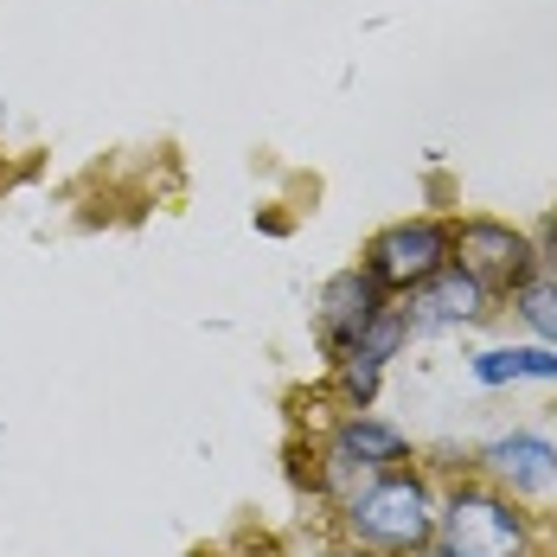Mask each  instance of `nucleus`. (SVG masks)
Wrapping results in <instances>:
<instances>
[{"label":"nucleus","mask_w":557,"mask_h":557,"mask_svg":"<svg viewBox=\"0 0 557 557\" xmlns=\"http://www.w3.org/2000/svg\"><path fill=\"white\" fill-rule=\"evenodd\" d=\"M436 494L423 474H397L385 468L372 487H359L346 500V532L366 545V552H385V557H417L430 539H436Z\"/></svg>","instance_id":"f257e3e1"},{"label":"nucleus","mask_w":557,"mask_h":557,"mask_svg":"<svg viewBox=\"0 0 557 557\" xmlns=\"http://www.w3.org/2000/svg\"><path fill=\"white\" fill-rule=\"evenodd\" d=\"M525 539H532V525L512 506V494L468 481L436 506V539L417 557H525Z\"/></svg>","instance_id":"f03ea898"},{"label":"nucleus","mask_w":557,"mask_h":557,"mask_svg":"<svg viewBox=\"0 0 557 557\" xmlns=\"http://www.w3.org/2000/svg\"><path fill=\"white\" fill-rule=\"evenodd\" d=\"M448 263L468 270L494 301H506L519 282L539 270V250H532V231H519V224H506V219H481V212H474V219L448 224Z\"/></svg>","instance_id":"7ed1b4c3"},{"label":"nucleus","mask_w":557,"mask_h":557,"mask_svg":"<svg viewBox=\"0 0 557 557\" xmlns=\"http://www.w3.org/2000/svg\"><path fill=\"white\" fill-rule=\"evenodd\" d=\"M448 263V219H404V224H385L372 244H366V276L379 282L385 295H404L417 288L423 276H436Z\"/></svg>","instance_id":"20e7f679"},{"label":"nucleus","mask_w":557,"mask_h":557,"mask_svg":"<svg viewBox=\"0 0 557 557\" xmlns=\"http://www.w3.org/2000/svg\"><path fill=\"white\" fill-rule=\"evenodd\" d=\"M397 314H404L410 334H448V327H474V321H487V314H494V295L468 276V270L443 263L436 276H423L417 288L397 295Z\"/></svg>","instance_id":"39448f33"},{"label":"nucleus","mask_w":557,"mask_h":557,"mask_svg":"<svg viewBox=\"0 0 557 557\" xmlns=\"http://www.w3.org/2000/svg\"><path fill=\"white\" fill-rule=\"evenodd\" d=\"M397 295H385L366 270H339L327 288H321V308H314V327H321V346L327 352H346L352 339L366 334L379 314H385Z\"/></svg>","instance_id":"423d86ee"},{"label":"nucleus","mask_w":557,"mask_h":557,"mask_svg":"<svg viewBox=\"0 0 557 557\" xmlns=\"http://www.w3.org/2000/svg\"><path fill=\"white\" fill-rule=\"evenodd\" d=\"M481 468L500 481L506 494H545L557 481V443L519 430V436H500V443L481 448Z\"/></svg>","instance_id":"0eeeda50"},{"label":"nucleus","mask_w":557,"mask_h":557,"mask_svg":"<svg viewBox=\"0 0 557 557\" xmlns=\"http://www.w3.org/2000/svg\"><path fill=\"white\" fill-rule=\"evenodd\" d=\"M474 385H519V379H539V385H557V346H487L468 359Z\"/></svg>","instance_id":"6e6552de"},{"label":"nucleus","mask_w":557,"mask_h":557,"mask_svg":"<svg viewBox=\"0 0 557 557\" xmlns=\"http://www.w3.org/2000/svg\"><path fill=\"white\" fill-rule=\"evenodd\" d=\"M334 443L346 448L352 461L379 468V474H385V468H397V461L410 455V443H404V430H391V423H379V417H359V410H352V417H346V423L334 430Z\"/></svg>","instance_id":"1a4fd4ad"},{"label":"nucleus","mask_w":557,"mask_h":557,"mask_svg":"<svg viewBox=\"0 0 557 557\" xmlns=\"http://www.w3.org/2000/svg\"><path fill=\"white\" fill-rule=\"evenodd\" d=\"M506 301H512V314L545 339V346H557V270H532Z\"/></svg>","instance_id":"9d476101"},{"label":"nucleus","mask_w":557,"mask_h":557,"mask_svg":"<svg viewBox=\"0 0 557 557\" xmlns=\"http://www.w3.org/2000/svg\"><path fill=\"white\" fill-rule=\"evenodd\" d=\"M334 379H339V397H346L352 410H366V404L379 397L385 359H379V352H366V346H346V352H334Z\"/></svg>","instance_id":"9b49d317"},{"label":"nucleus","mask_w":557,"mask_h":557,"mask_svg":"<svg viewBox=\"0 0 557 557\" xmlns=\"http://www.w3.org/2000/svg\"><path fill=\"white\" fill-rule=\"evenodd\" d=\"M532 250H539V270H557V219H545L532 231Z\"/></svg>","instance_id":"f8f14e48"},{"label":"nucleus","mask_w":557,"mask_h":557,"mask_svg":"<svg viewBox=\"0 0 557 557\" xmlns=\"http://www.w3.org/2000/svg\"><path fill=\"white\" fill-rule=\"evenodd\" d=\"M334 557H385V552H366V545H359V552H334Z\"/></svg>","instance_id":"ddd939ff"}]
</instances>
